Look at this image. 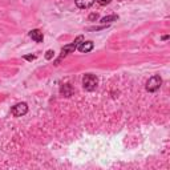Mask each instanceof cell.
<instances>
[{
    "mask_svg": "<svg viewBox=\"0 0 170 170\" xmlns=\"http://www.w3.org/2000/svg\"><path fill=\"white\" fill-rule=\"evenodd\" d=\"M97 85H98V78L94 76V74L88 73V74H85V76H84V78H83V87H84L85 91L92 92V91H94V89L97 88Z\"/></svg>",
    "mask_w": 170,
    "mask_h": 170,
    "instance_id": "obj_1",
    "label": "cell"
},
{
    "mask_svg": "<svg viewBox=\"0 0 170 170\" xmlns=\"http://www.w3.org/2000/svg\"><path fill=\"white\" fill-rule=\"evenodd\" d=\"M162 84V78L158 76V74H156V76H152L148 80L146 83V91L148 92H156L159 89V87H161Z\"/></svg>",
    "mask_w": 170,
    "mask_h": 170,
    "instance_id": "obj_2",
    "label": "cell"
},
{
    "mask_svg": "<svg viewBox=\"0 0 170 170\" xmlns=\"http://www.w3.org/2000/svg\"><path fill=\"white\" fill-rule=\"evenodd\" d=\"M83 41H84V37H83V36H78V37H77L76 40H74V41H73L72 44H69V45H65V47H64V48L61 49V57H64L65 54L71 53V52H74V51L77 49V47H78Z\"/></svg>",
    "mask_w": 170,
    "mask_h": 170,
    "instance_id": "obj_3",
    "label": "cell"
},
{
    "mask_svg": "<svg viewBox=\"0 0 170 170\" xmlns=\"http://www.w3.org/2000/svg\"><path fill=\"white\" fill-rule=\"evenodd\" d=\"M28 112V105L26 102H19L12 108V114L15 117H21Z\"/></svg>",
    "mask_w": 170,
    "mask_h": 170,
    "instance_id": "obj_4",
    "label": "cell"
},
{
    "mask_svg": "<svg viewBox=\"0 0 170 170\" xmlns=\"http://www.w3.org/2000/svg\"><path fill=\"white\" fill-rule=\"evenodd\" d=\"M77 49L80 52H83V53H88V52H91L93 49V43L92 41H83L77 47Z\"/></svg>",
    "mask_w": 170,
    "mask_h": 170,
    "instance_id": "obj_5",
    "label": "cell"
},
{
    "mask_svg": "<svg viewBox=\"0 0 170 170\" xmlns=\"http://www.w3.org/2000/svg\"><path fill=\"white\" fill-rule=\"evenodd\" d=\"M29 36H31V39L35 40L36 43H41L43 39H44L43 32L39 31V29H33V31H31V32H29Z\"/></svg>",
    "mask_w": 170,
    "mask_h": 170,
    "instance_id": "obj_6",
    "label": "cell"
},
{
    "mask_svg": "<svg viewBox=\"0 0 170 170\" xmlns=\"http://www.w3.org/2000/svg\"><path fill=\"white\" fill-rule=\"evenodd\" d=\"M93 3H94V0H76V6L78 8H83V9L92 7Z\"/></svg>",
    "mask_w": 170,
    "mask_h": 170,
    "instance_id": "obj_7",
    "label": "cell"
},
{
    "mask_svg": "<svg viewBox=\"0 0 170 170\" xmlns=\"http://www.w3.org/2000/svg\"><path fill=\"white\" fill-rule=\"evenodd\" d=\"M61 93H63L65 97H71L72 93H73V89H72V87H71L69 84H65V85H64V87L61 88Z\"/></svg>",
    "mask_w": 170,
    "mask_h": 170,
    "instance_id": "obj_8",
    "label": "cell"
},
{
    "mask_svg": "<svg viewBox=\"0 0 170 170\" xmlns=\"http://www.w3.org/2000/svg\"><path fill=\"white\" fill-rule=\"evenodd\" d=\"M118 19L117 15H109V16H105L101 19V23L102 24H106V23H112V21H116V20Z\"/></svg>",
    "mask_w": 170,
    "mask_h": 170,
    "instance_id": "obj_9",
    "label": "cell"
},
{
    "mask_svg": "<svg viewBox=\"0 0 170 170\" xmlns=\"http://www.w3.org/2000/svg\"><path fill=\"white\" fill-rule=\"evenodd\" d=\"M53 56H54V52L52 51V49H49V51H47V53H45V59H47V60L53 59Z\"/></svg>",
    "mask_w": 170,
    "mask_h": 170,
    "instance_id": "obj_10",
    "label": "cell"
},
{
    "mask_svg": "<svg viewBox=\"0 0 170 170\" xmlns=\"http://www.w3.org/2000/svg\"><path fill=\"white\" fill-rule=\"evenodd\" d=\"M112 0H97V3L100 4V6H106V4H109Z\"/></svg>",
    "mask_w": 170,
    "mask_h": 170,
    "instance_id": "obj_11",
    "label": "cell"
},
{
    "mask_svg": "<svg viewBox=\"0 0 170 170\" xmlns=\"http://www.w3.org/2000/svg\"><path fill=\"white\" fill-rule=\"evenodd\" d=\"M98 19V15L97 13H92L91 16H89V20H97Z\"/></svg>",
    "mask_w": 170,
    "mask_h": 170,
    "instance_id": "obj_12",
    "label": "cell"
},
{
    "mask_svg": "<svg viewBox=\"0 0 170 170\" xmlns=\"http://www.w3.org/2000/svg\"><path fill=\"white\" fill-rule=\"evenodd\" d=\"M24 59H26V60H29V61H31V60H35V59H36V56H24Z\"/></svg>",
    "mask_w": 170,
    "mask_h": 170,
    "instance_id": "obj_13",
    "label": "cell"
},
{
    "mask_svg": "<svg viewBox=\"0 0 170 170\" xmlns=\"http://www.w3.org/2000/svg\"><path fill=\"white\" fill-rule=\"evenodd\" d=\"M168 39H169L168 35H166V36H162V40H168Z\"/></svg>",
    "mask_w": 170,
    "mask_h": 170,
    "instance_id": "obj_14",
    "label": "cell"
}]
</instances>
